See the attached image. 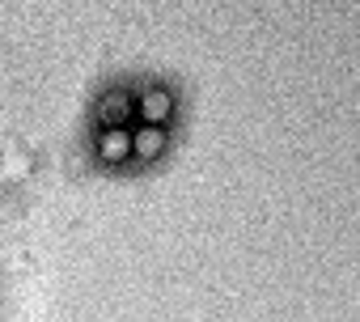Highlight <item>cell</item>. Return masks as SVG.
I'll return each instance as SVG.
<instances>
[{
  "instance_id": "6da1fadb",
  "label": "cell",
  "mask_w": 360,
  "mask_h": 322,
  "mask_svg": "<svg viewBox=\"0 0 360 322\" xmlns=\"http://www.w3.org/2000/svg\"><path fill=\"white\" fill-rule=\"evenodd\" d=\"M140 115H144V127L165 123V115H169V94H165V89H148V94L140 98Z\"/></svg>"
},
{
  "instance_id": "7a4b0ae2",
  "label": "cell",
  "mask_w": 360,
  "mask_h": 322,
  "mask_svg": "<svg viewBox=\"0 0 360 322\" xmlns=\"http://www.w3.org/2000/svg\"><path fill=\"white\" fill-rule=\"evenodd\" d=\"M98 153H102L106 161H123V157L131 153V136H127L123 127H106L102 140H98Z\"/></svg>"
},
{
  "instance_id": "3957f363",
  "label": "cell",
  "mask_w": 360,
  "mask_h": 322,
  "mask_svg": "<svg viewBox=\"0 0 360 322\" xmlns=\"http://www.w3.org/2000/svg\"><path fill=\"white\" fill-rule=\"evenodd\" d=\"M161 144H165L161 127H140V131L131 136V153H140V157H157V153H161Z\"/></svg>"
},
{
  "instance_id": "277c9868",
  "label": "cell",
  "mask_w": 360,
  "mask_h": 322,
  "mask_svg": "<svg viewBox=\"0 0 360 322\" xmlns=\"http://www.w3.org/2000/svg\"><path fill=\"white\" fill-rule=\"evenodd\" d=\"M98 110H102V123H110V127H119V123L127 119V94H119V89H115V94H106Z\"/></svg>"
}]
</instances>
